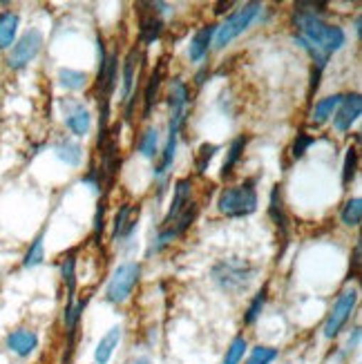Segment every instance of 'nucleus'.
Instances as JSON below:
<instances>
[{"instance_id":"1","label":"nucleus","mask_w":362,"mask_h":364,"mask_svg":"<svg viewBox=\"0 0 362 364\" xmlns=\"http://www.w3.org/2000/svg\"><path fill=\"white\" fill-rule=\"evenodd\" d=\"M293 27L297 29L295 36L304 38L307 43L316 47L318 52H322L326 56L340 52L342 47L347 45V34H344V29L338 25L324 23L320 16L293 11Z\"/></svg>"},{"instance_id":"2","label":"nucleus","mask_w":362,"mask_h":364,"mask_svg":"<svg viewBox=\"0 0 362 364\" xmlns=\"http://www.w3.org/2000/svg\"><path fill=\"white\" fill-rule=\"evenodd\" d=\"M255 275H257V268L248 259H240V257H228L213 266L215 284L230 295H242L244 291H248Z\"/></svg>"},{"instance_id":"3","label":"nucleus","mask_w":362,"mask_h":364,"mask_svg":"<svg viewBox=\"0 0 362 364\" xmlns=\"http://www.w3.org/2000/svg\"><path fill=\"white\" fill-rule=\"evenodd\" d=\"M257 190H255V183L253 181H246L242 186H233V188H224L222 193H219V199H217V210L226 215V217H248L257 210Z\"/></svg>"},{"instance_id":"4","label":"nucleus","mask_w":362,"mask_h":364,"mask_svg":"<svg viewBox=\"0 0 362 364\" xmlns=\"http://www.w3.org/2000/svg\"><path fill=\"white\" fill-rule=\"evenodd\" d=\"M141 279V264L139 262H123L115 268L105 287V302L107 304H123L128 302L134 287Z\"/></svg>"},{"instance_id":"5","label":"nucleus","mask_w":362,"mask_h":364,"mask_svg":"<svg viewBox=\"0 0 362 364\" xmlns=\"http://www.w3.org/2000/svg\"><path fill=\"white\" fill-rule=\"evenodd\" d=\"M260 11H262L260 3H246L242 9L230 14L222 25H217V31H215V47L217 50H224V47L230 45L240 34H244V31L253 25V21L260 16Z\"/></svg>"},{"instance_id":"6","label":"nucleus","mask_w":362,"mask_h":364,"mask_svg":"<svg viewBox=\"0 0 362 364\" xmlns=\"http://www.w3.org/2000/svg\"><path fill=\"white\" fill-rule=\"evenodd\" d=\"M41 50H43V34L38 29H27L25 34L11 45L9 56H7L9 70L27 68L29 63L41 54Z\"/></svg>"},{"instance_id":"7","label":"nucleus","mask_w":362,"mask_h":364,"mask_svg":"<svg viewBox=\"0 0 362 364\" xmlns=\"http://www.w3.org/2000/svg\"><path fill=\"white\" fill-rule=\"evenodd\" d=\"M356 304H358V291L356 289H347V291L340 293V297L336 299V304H334L331 313H329V318L324 322V338L326 340H334L336 336H340V331L351 320Z\"/></svg>"},{"instance_id":"8","label":"nucleus","mask_w":362,"mask_h":364,"mask_svg":"<svg viewBox=\"0 0 362 364\" xmlns=\"http://www.w3.org/2000/svg\"><path fill=\"white\" fill-rule=\"evenodd\" d=\"M197 215H199V205L195 203V201H191L183 208V213L172 221L170 226H166V228H159V232H156V240H154V244L150 246V250H148V255H152V252H161L168 244H172L177 240V237H181L188 228L193 226V221L197 219Z\"/></svg>"},{"instance_id":"9","label":"nucleus","mask_w":362,"mask_h":364,"mask_svg":"<svg viewBox=\"0 0 362 364\" xmlns=\"http://www.w3.org/2000/svg\"><path fill=\"white\" fill-rule=\"evenodd\" d=\"M63 112H65V125L74 136H85L92 128V117L83 103L76 99H63Z\"/></svg>"},{"instance_id":"10","label":"nucleus","mask_w":362,"mask_h":364,"mask_svg":"<svg viewBox=\"0 0 362 364\" xmlns=\"http://www.w3.org/2000/svg\"><path fill=\"white\" fill-rule=\"evenodd\" d=\"M360 112H362V97L360 94H347V97H342L340 105L336 107L334 128L338 132H349L351 125L358 121Z\"/></svg>"},{"instance_id":"11","label":"nucleus","mask_w":362,"mask_h":364,"mask_svg":"<svg viewBox=\"0 0 362 364\" xmlns=\"http://www.w3.org/2000/svg\"><path fill=\"white\" fill-rule=\"evenodd\" d=\"M191 197H193V179L183 177V179H179L175 183V188H172V203H170V208H168V213H166V217L161 221V228L170 226L172 221H175L183 213L186 205L191 203Z\"/></svg>"},{"instance_id":"12","label":"nucleus","mask_w":362,"mask_h":364,"mask_svg":"<svg viewBox=\"0 0 362 364\" xmlns=\"http://www.w3.org/2000/svg\"><path fill=\"white\" fill-rule=\"evenodd\" d=\"M5 346L18 358H29L38 349V336L29 328H16L5 338Z\"/></svg>"},{"instance_id":"13","label":"nucleus","mask_w":362,"mask_h":364,"mask_svg":"<svg viewBox=\"0 0 362 364\" xmlns=\"http://www.w3.org/2000/svg\"><path fill=\"white\" fill-rule=\"evenodd\" d=\"M121 338H123V326H121V324H115V326L110 328L107 333L99 340L97 349H94V364H110V360H112L115 351L119 349Z\"/></svg>"},{"instance_id":"14","label":"nucleus","mask_w":362,"mask_h":364,"mask_svg":"<svg viewBox=\"0 0 362 364\" xmlns=\"http://www.w3.org/2000/svg\"><path fill=\"white\" fill-rule=\"evenodd\" d=\"M164 72H166V58H161L159 63H156L154 72L150 74L148 83L144 87V119L150 117L152 107L156 103V97H159V87H161V81H164Z\"/></svg>"},{"instance_id":"15","label":"nucleus","mask_w":362,"mask_h":364,"mask_svg":"<svg viewBox=\"0 0 362 364\" xmlns=\"http://www.w3.org/2000/svg\"><path fill=\"white\" fill-rule=\"evenodd\" d=\"M139 41L144 45H152L154 41H159L164 34V21L156 16L154 11L150 14H141L139 11Z\"/></svg>"},{"instance_id":"16","label":"nucleus","mask_w":362,"mask_h":364,"mask_svg":"<svg viewBox=\"0 0 362 364\" xmlns=\"http://www.w3.org/2000/svg\"><path fill=\"white\" fill-rule=\"evenodd\" d=\"M215 31H217V25H203L201 29L195 31V36L191 41V47H188V56H191L193 63H199L203 56L208 54V47L213 43Z\"/></svg>"},{"instance_id":"17","label":"nucleus","mask_w":362,"mask_h":364,"mask_svg":"<svg viewBox=\"0 0 362 364\" xmlns=\"http://www.w3.org/2000/svg\"><path fill=\"white\" fill-rule=\"evenodd\" d=\"M137 68H139V47L125 54L123 58V85H121V97L130 99L134 92V81H137Z\"/></svg>"},{"instance_id":"18","label":"nucleus","mask_w":362,"mask_h":364,"mask_svg":"<svg viewBox=\"0 0 362 364\" xmlns=\"http://www.w3.org/2000/svg\"><path fill=\"white\" fill-rule=\"evenodd\" d=\"M54 152L63 164L72 166V168H78L83 161V148L72 139H58L54 146Z\"/></svg>"},{"instance_id":"19","label":"nucleus","mask_w":362,"mask_h":364,"mask_svg":"<svg viewBox=\"0 0 362 364\" xmlns=\"http://www.w3.org/2000/svg\"><path fill=\"white\" fill-rule=\"evenodd\" d=\"M269 215L275 221V226L282 232V237H287V232H289V217H287V210H284V201H282V188L280 186H273V190H271Z\"/></svg>"},{"instance_id":"20","label":"nucleus","mask_w":362,"mask_h":364,"mask_svg":"<svg viewBox=\"0 0 362 364\" xmlns=\"http://www.w3.org/2000/svg\"><path fill=\"white\" fill-rule=\"evenodd\" d=\"M21 18L14 11H3L0 14V50H9L16 43V34H18Z\"/></svg>"},{"instance_id":"21","label":"nucleus","mask_w":362,"mask_h":364,"mask_svg":"<svg viewBox=\"0 0 362 364\" xmlns=\"http://www.w3.org/2000/svg\"><path fill=\"white\" fill-rule=\"evenodd\" d=\"M87 302H90V297L78 299V302H68V304H65V311H63V322H65V328H68V340H70V346H72L74 333H76V328H78V322H81L83 313H85Z\"/></svg>"},{"instance_id":"22","label":"nucleus","mask_w":362,"mask_h":364,"mask_svg":"<svg viewBox=\"0 0 362 364\" xmlns=\"http://www.w3.org/2000/svg\"><path fill=\"white\" fill-rule=\"evenodd\" d=\"M191 101V90L181 78H172L170 92H168V105L170 112H186V105Z\"/></svg>"},{"instance_id":"23","label":"nucleus","mask_w":362,"mask_h":364,"mask_svg":"<svg viewBox=\"0 0 362 364\" xmlns=\"http://www.w3.org/2000/svg\"><path fill=\"white\" fill-rule=\"evenodd\" d=\"M60 275H63V282H65V289H68V302H76V255H74V250L63 257Z\"/></svg>"},{"instance_id":"24","label":"nucleus","mask_w":362,"mask_h":364,"mask_svg":"<svg viewBox=\"0 0 362 364\" xmlns=\"http://www.w3.org/2000/svg\"><path fill=\"white\" fill-rule=\"evenodd\" d=\"M266 299H269V284H264V287L255 293V297L250 299V304L244 313V324L246 326H253L257 320H260V315L266 306Z\"/></svg>"},{"instance_id":"25","label":"nucleus","mask_w":362,"mask_h":364,"mask_svg":"<svg viewBox=\"0 0 362 364\" xmlns=\"http://www.w3.org/2000/svg\"><path fill=\"white\" fill-rule=\"evenodd\" d=\"M246 144H248V136H238L230 144V148H228V154H226V161H224V166H222V179H226V177H230V172H233V168L238 166V161L242 159V154H244V148H246Z\"/></svg>"},{"instance_id":"26","label":"nucleus","mask_w":362,"mask_h":364,"mask_svg":"<svg viewBox=\"0 0 362 364\" xmlns=\"http://www.w3.org/2000/svg\"><path fill=\"white\" fill-rule=\"evenodd\" d=\"M43 240H45V228L36 235V240L27 248L25 257H23V268H36L38 264H43V259H45V242Z\"/></svg>"},{"instance_id":"27","label":"nucleus","mask_w":362,"mask_h":364,"mask_svg":"<svg viewBox=\"0 0 362 364\" xmlns=\"http://www.w3.org/2000/svg\"><path fill=\"white\" fill-rule=\"evenodd\" d=\"M58 83L68 90H83L87 85V74L78 72V70H70V68H60L58 70Z\"/></svg>"},{"instance_id":"28","label":"nucleus","mask_w":362,"mask_h":364,"mask_svg":"<svg viewBox=\"0 0 362 364\" xmlns=\"http://www.w3.org/2000/svg\"><path fill=\"white\" fill-rule=\"evenodd\" d=\"M340 219L344 226L349 228H356L360 226V219H362V199L360 197H353L349 199L347 203L342 205V213H340Z\"/></svg>"},{"instance_id":"29","label":"nucleus","mask_w":362,"mask_h":364,"mask_svg":"<svg viewBox=\"0 0 362 364\" xmlns=\"http://www.w3.org/2000/svg\"><path fill=\"white\" fill-rule=\"evenodd\" d=\"M342 101V94H334V97H326L322 101L316 103V109H313V123H324L329 117L336 112V107Z\"/></svg>"},{"instance_id":"30","label":"nucleus","mask_w":362,"mask_h":364,"mask_svg":"<svg viewBox=\"0 0 362 364\" xmlns=\"http://www.w3.org/2000/svg\"><path fill=\"white\" fill-rule=\"evenodd\" d=\"M248 351V340L244 336H238L230 344H228V349L224 353V360L222 364H242L244 362V355Z\"/></svg>"},{"instance_id":"31","label":"nucleus","mask_w":362,"mask_h":364,"mask_svg":"<svg viewBox=\"0 0 362 364\" xmlns=\"http://www.w3.org/2000/svg\"><path fill=\"white\" fill-rule=\"evenodd\" d=\"M139 152L146 156V159H154L156 152H159V132L154 128H148L139 139Z\"/></svg>"},{"instance_id":"32","label":"nucleus","mask_w":362,"mask_h":364,"mask_svg":"<svg viewBox=\"0 0 362 364\" xmlns=\"http://www.w3.org/2000/svg\"><path fill=\"white\" fill-rule=\"evenodd\" d=\"M280 351L273 349V346H264V344H257L250 349V355L244 360V364H273L277 360Z\"/></svg>"},{"instance_id":"33","label":"nucleus","mask_w":362,"mask_h":364,"mask_svg":"<svg viewBox=\"0 0 362 364\" xmlns=\"http://www.w3.org/2000/svg\"><path fill=\"white\" fill-rule=\"evenodd\" d=\"M134 213V208L130 203H123L119 213L115 215V224H112V240H121L125 237V230H128V224H130V215Z\"/></svg>"},{"instance_id":"34","label":"nucleus","mask_w":362,"mask_h":364,"mask_svg":"<svg viewBox=\"0 0 362 364\" xmlns=\"http://www.w3.org/2000/svg\"><path fill=\"white\" fill-rule=\"evenodd\" d=\"M358 164H360L358 148H349V150H347V156H344V166H342V186H344V188H347V186L356 179Z\"/></svg>"},{"instance_id":"35","label":"nucleus","mask_w":362,"mask_h":364,"mask_svg":"<svg viewBox=\"0 0 362 364\" xmlns=\"http://www.w3.org/2000/svg\"><path fill=\"white\" fill-rule=\"evenodd\" d=\"M217 146L215 144H201L195 156V168H197V175H206V170L213 161V156L217 154Z\"/></svg>"},{"instance_id":"36","label":"nucleus","mask_w":362,"mask_h":364,"mask_svg":"<svg viewBox=\"0 0 362 364\" xmlns=\"http://www.w3.org/2000/svg\"><path fill=\"white\" fill-rule=\"evenodd\" d=\"M316 144V139H313L311 134L307 132H297L295 141H293V148H291V154H293V159H300V156H304V152Z\"/></svg>"},{"instance_id":"37","label":"nucleus","mask_w":362,"mask_h":364,"mask_svg":"<svg viewBox=\"0 0 362 364\" xmlns=\"http://www.w3.org/2000/svg\"><path fill=\"white\" fill-rule=\"evenodd\" d=\"M360 338H362V333H360V326H356V328L351 331V333H349V338H347V344H344V355H351V353L358 349Z\"/></svg>"},{"instance_id":"38","label":"nucleus","mask_w":362,"mask_h":364,"mask_svg":"<svg viewBox=\"0 0 362 364\" xmlns=\"http://www.w3.org/2000/svg\"><path fill=\"white\" fill-rule=\"evenodd\" d=\"M360 252H362V244H360V240H358V242H356V246H353L351 268H349V277H347V279H353V277L358 275V271H360Z\"/></svg>"},{"instance_id":"39","label":"nucleus","mask_w":362,"mask_h":364,"mask_svg":"<svg viewBox=\"0 0 362 364\" xmlns=\"http://www.w3.org/2000/svg\"><path fill=\"white\" fill-rule=\"evenodd\" d=\"M103 210H105V203L99 201V210H97V217H94V237H97V240L103 232Z\"/></svg>"},{"instance_id":"40","label":"nucleus","mask_w":362,"mask_h":364,"mask_svg":"<svg viewBox=\"0 0 362 364\" xmlns=\"http://www.w3.org/2000/svg\"><path fill=\"white\" fill-rule=\"evenodd\" d=\"M230 7H233L230 0H228V3H217V5H215V14H217V16H222V14H226Z\"/></svg>"},{"instance_id":"41","label":"nucleus","mask_w":362,"mask_h":364,"mask_svg":"<svg viewBox=\"0 0 362 364\" xmlns=\"http://www.w3.org/2000/svg\"><path fill=\"white\" fill-rule=\"evenodd\" d=\"M203 78H206V70H203V72H199V74H197L195 83H197V85H203Z\"/></svg>"},{"instance_id":"42","label":"nucleus","mask_w":362,"mask_h":364,"mask_svg":"<svg viewBox=\"0 0 362 364\" xmlns=\"http://www.w3.org/2000/svg\"><path fill=\"white\" fill-rule=\"evenodd\" d=\"M132 364H154V362H152L150 358H137V360H134Z\"/></svg>"},{"instance_id":"43","label":"nucleus","mask_w":362,"mask_h":364,"mask_svg":"<svg viewBox=\"0 0 362 364\" xmlns=\"http://www.w3.org/2000/svg\"><path fill=\"white\" fill-rule=\"evenodd\" d=\"M353 25H356V27H353V29H356V34L360 36V31H362V27H360V16H358V18H356V23H353Z\"/></svg>"}]
</instances>
